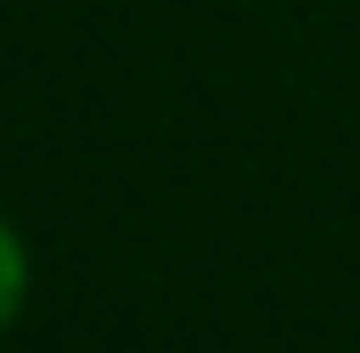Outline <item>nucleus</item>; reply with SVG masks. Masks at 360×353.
<instances>
[{
    "label": "nucleus",
    "mask_w": 360,
    "mask_h": 353,
    "mask_svg": "<svg viewBox=\"0 0 360 353\" xmlns=\"http://www.w3.org/2000/svg\"><path fill=\"white\" fill-rule=\"evenodd\" d=\"M22 302H30V243H22V229L0 214V331L22 316Z\"/></svg>",
    "instance_id": "1"
}]
</instances>
